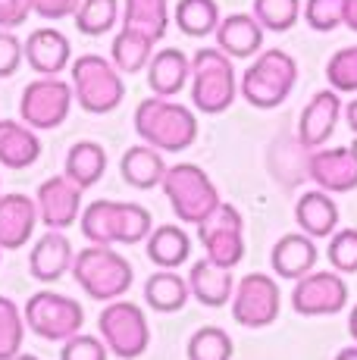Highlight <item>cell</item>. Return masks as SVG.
Segmentation results:
<instances>
[{
	"label": "cell",
	"instance_id": "cell-1",
	"mask_svg": "<svg viewBox=\"0 0 357 360\" xmlns=\"http://www.w3.org/2000/svg\"><path fill=\"white\" fill-rule=\"evenodd\" d=\"M82 235L88 245H138L154 232L150 210L132 200H94L79 217Z\"/></svg>",
	"mask_w": 357,
	"mask_h": 360
},
{
	"label": "cell",
	"instance_id": "cell-2",
	"mask_svg": "<svg viewBox=\"0 0 357 360\" xmlns=\"http://www.w3.org/2000/svg\"><path fill=\"white\" fill-rule=\"evenodd\" d=\"M135 131L144 144L167 154L188 150L197 141V120L188 107L169 98H144L135 107Z\"/></svg>",
	"mask_w": 357,
	"mask_h": 360
},
{
	"label": "cell",
	"instance_id": "cell-3",
	"mask_svg": "<svg viewBox=\"0 0 357 360\" xmlns=\"http://www.w3.org/2000/svg\"><path fill=\"white\" fill-rule=\"evenodd\" d=\"M70 273L88 297H94V301H107V304L119 301V297L132 288V279H135L132 263L110 245L82 248V251L75 254Z\"/></svg>",
	"mask_w": 357,
	"mask_h": 360
},
{
	"label": "cell",
	"instance_id": "cell-4",
	"mask_svg": "<svg viewBox=\"0 0 357 360\" xmlns=\"http://www.w3.org/2000/svg\"><path fill=\"white\" fill-rule=\"evenodd\" d=\"M238 94L232 57L219 47H201L191 57V103L207 116H219L232 107Z\"/></svg>",
	"mask_w": 357,
	"mask_h": 360
},
{
	"label": "cell",
	"instance_id": "cell-5",
	"mask_svg": "<svg viewBox=\"0 0 357 360\" xmlns=\"http://www.w3.org/2000/svg\"><path fill=\"white\" fill-rule=\"evenodd\" d=\"M298 85V63L288 51H260L254 57V63L245 69L242 75V94L251 107L257 110H273L279 107L288 94Z\"/></svg>",
	"mask_w": 357,
	"mask_h": 360
},
{
	"label": "cell",
	"instance_id": "cell-6",
	"mask_svg": "<svg viewBox=\"0 0 357 360\" xmlns=\"http://www.w3.org/2000/svg\"><path fill=\"white\" fill-rule=\"evenodd\" d=\"M72 94L85 113H113L126 98V82L113 60H104L100 53H82L72 60Z\"/></svg>",
	"mask_w": 357,
	"mask_h": 360
},
{
	"label": "cell",
	"instance_id": "cell-7",
	"mask_svg": "<svg viewBox=\"0 0 357 360\" xmlns=\"http://www.w3.org/2000/svg\"><path fill=\"white\" fill-rule=\"evenodd\" d=\"M163 191H167V200L176 217L182 219V223H195V226H201L204 219L223 204L216 185L210 182L207 172L195 163L169 166L167 176H163Z\"/></svg>",
	"mask_w": 357,
	"mask_h": 360
},
{
	"label": "cell",
	"instance_id": "cell-8",
	"mask_svg": "<svg viewBox=\"0 0 357 360\" xmlns=\"http://www.w3.org/2000/svg\"><path fill=\"white\" fill-rule=\"evenodd\" d=\"M98 329L104 335V345L110 354L122 360H135L148 351L150 345V323L144 310L132 301H110L98 316Z\"/></svg>",
	"mask_w": 357,
	"mask_h": 360
},
{
	"label": "cell",
	"instance_id": "cell-9",
	"mask_svg": "<svg viewBox=\"0 0 357 360\" xmlns=\"http://www.w3.org/2000/svg\"><path fill=\"white\" fill-rule=\"evenodd\" d=\"M25 326L44 342H66L75 332H82L85 310L70 295L57 292H38L25 301Z\"/></svg>",
	"mask_w": 357,
	"mask_h": 360
},
{
	"label": "cell",
	"instance_id": "cell-10",
	"mask_svg": "<svg viewBox=\"0 0 357 360\" xmlns=\"http://www.w3.org/2000/svg\"><path fill=\"white\" fill-rule=\"evenodd\" d=\"M72 85L63 82L60 75H41V79L29 82L22 88V101H19V116L25 126H32L35 131L57 129L66 122L72 110Z\"/></svg>",
	"mask_w": 357,
	"mask_h": 360
},
{
	"label": "cell",
	"instance_id": "cell-11",
	"mask_svg": "<svg viewBox=\"0 0 357 360\" xmlns=\"http://www.w3.org/2000/svg\"><path fill=\"white\" fill-rule=\"evenodd\" d=\"M197 241H201L207 260L235 269L245 257V219H242V213H238V207L219 204L216 210L197 226Z\"/></svg>",
	"mask_w": 357,
	"mask_h": 360
},
{
	"label": "cell",
	"instance_id": "cell-12",
	"mask_svg": "<svg viewBox=\"0 0 357 360\" xmlns=\"http://www.w3.org/2000/svg\"><path fill=\"white\" fill-rule=\"evenodd\" d=\"M292 307L298 316H332L348 307V282L339 269H313L294 279Z\"/></svg>",
	"mask_w": 357,
	"mask_h": 360
},
{
	"label": "cell",
	"instance_id": "cell-13",
	"mask_svg": "<svg viewBox=\"0 0 357 360\" xmlns=\"http://www.w3.org/2000/svg\"><path fill=\"white\" fill-rule=\"evenodd\" d=\"M279 310H283V295H279V285L273 276L248 273L235 285V295H232L235 323H242L248 329H264L279 320Z\"/></svg>",
	"mask_w": 357,
	"mask_h": 360
},
{
	"label": "cell",
	"instance_id": "cell-14",
	"mask_svg": "<svg viewBox=\"0 0 357 360\" xmlns=\"http://www.w3.org/2000/svg\"><path fill=\"white\" fill-rule=\"evenodd\" d=\"M307 176L329 195H345L357 188V144L317 148L307 157Z\"/></svg>",
	"mask_w": 357,
	"mask_h": 360
},
{
	"label": "cell",
	"instance_id": "cell-15",
	"mask_svg": "<svg viewBox=\"0 0 357 360\" xmlns=\"http://www.w3.org/2000/svg\"><path fill=\"white\" fill-rule=\"evenodd\" d=\"M82 195H85V188L75 185L66 172L41 182V188L35 195L41 223L47 229H70V226H75L82 217Z\"/></svg>",
	"mask_w": 357,
	"mask_h": 360
},
{
	"label": "cell",
	"instance_id": "cell-16",
	"mask_svg": "<svg viewBox=\"0 0 357 360\" xmlns=\"http://www.w3.org/2000/svg\"><path fill=\"white\" fill-rule=\"evenodd\" d=\"M345 116V103H342L339 91L335 88H326V91H317L311 98L304 110H301L298 120V144L304 150H317L332 138L339 120Z\"/></svg>",
	"mask_w": 357,
	"mask_h": 360
},
{
	"label": "cell",
	"instance_id": "cell-17",
	"mask_svg": "<svg viewBox=\"0 0 357 360\" xmlns=\"http://www.w3.org/2000/svg\"><path fill=\"white\" fill-rule=\"evenodd\" d=\"M38 223V204L29 195H0V248L4 251H19L22 245H29Z\"/></svg>",
	"mask_w": 357,
	"mask_h": 360
},
{
	"label": "cell",
	"instance_id": "cell-18",
	"mask_svg": "<svg viewBox=\"0 0 357 360\" xmlns=\"http://www.w3.org/2000/svg\"><path fill=\"white\" fill-rule=\"evenodd\" d=\"M25 63L38 75H60L72 66V44L57 29H35L25 41Z\"/></svg>",
	"mask_w": 357,
	"mask_h": 360
},
{
	"label": "cell",
	"instance_id": "cell-19",
	"mask_svg": "<svg viewBox=\"0 0 357 360\" xmlns=\"http://www.w3.org/2000/svg\"><path fill=\"white\" fill-rule=\"evenodd\" d=\"M72 241L63 235V229H47L32 248L29 269L38 282H57L66 269H72Z\"/></svg>",
	"mask_w": 357,
	"mask_h": 360
},
{
	"label": "cell",
	"instance_id": "cell-20",
	"mask_svg": "<svg viewBox=\"0 0 357 360\" xmlns=\"http://www.w3.org/2000/svg\"><path fill=\"white\" fill-rule=\"evenodd\" d=\"M264 25L257 22V16H248V13H232L219 22L216 29V47L223 53H229L232 60H248L254 53H260L264 47Z\"/></svg>",
	"mask_w": 357,
	"mask_h": 360
},
{
	"label": "cell",
	"instance_id": "cell-21",
	"mask_svg": "<svg viewBox=\"0 0 357 360\" xmlns=\"http://www.w3.org/2000/svg\"><path fill=\"white\" fill-rule=\"evenodd\" d=\"M191 82V57L178 47H163L148 63V85L157 98H173Z\"/></svg>",
	"mask_w": 357,
	"mask_h": 360
},
{
	"label": "cell",
	"instance_id": "cell-22",
	"mask_svg": "<svg viewBox=\"0 0 357 360\" xmlns=\"http://www.w3.org/2000/svg\"><path fill=\"white\" fill-rule=\"evenodd\" d=\"M317 257H320V251L311 235L288 232L273 245L270 263H273V269H276V276H283V279H301V276L313 273Z\"/></svg>",
	"mask_w": 357,
	"mask_h": 360
},
{
	"label": "cell",
	"instance_id": "cell-23",
	"mask_svg": "<svg viewBox=\"0 0 357 360\" xmlns=\"http://www.w3.org/2000/svg\"><path fill=\"white\" fill-rule=\"evenodd\" d=\"M188 288H191V297H197L204 307H223L235 295V279H232L229 266H219V263L204 257L191 266Z\"/></svg>",
	"mask_w": 357,
	"mask_h": 360
},
{
	"label": "cell",
	"instance_id": "cell-24",
	"mask_svg": "<svg viewBox=\"0 0 357 360\" xmlns=\"http://www.w3.org/2000/svg\"><path fill=\"white\" fill-rule=\"evenodd\" d=\"M294 223L311 238H329V235L339 229V204L323 188L304 191L298 198V204H294Z\"/></svg>",
	"mask_w": 357,
	"mask_h": 360
},
{
	"label": "cell",
	"instance_id": "cell-25",
	"mask_svg": "<svg viewBox=\"0 0 357 360\" xmlns=\"http://www.w3.org/2000/svg\"><path fill=\"white\" fill-rule=\"evenodd\" d=\"M167 169L169 166H167V160H163V150L150 148V144H135V148H129L119 160L122 182L132 185V188H138V191L163 185Z\"/></svg>",
	"mask_w": 357,
	"mask_h": 360
},
{
	"label": "cell",
	"instance_id": "cell-26",
	"mask_svg": "<svg viewBox=\"0 0 357 360\" xmlns=\"http://www.w3.org/2000/svg\"><path fill=\"white\" fill-rule=\"evenodd\" d=\"M41 157V141L35 129L16 120H0V166L6 169H29Z\"/></svg>",
	"mask_w": 357,
	"mask_h": 360
},
{
	"label": "cell",
	"instance_id": "cell-27",
	"mask_svg": "<svg viewBox=\"0 0 357 360\" xmlns=\"http://www.w3.org/2000/svg\"><path fill=\"white\" fill-rule=\"evenodd\" d=\"M188 297H191L188 279H182L173 269H157L144 282V301L157 314H176V310H182L188 304Z\"/></svg>",
	"mask_w": 357,
	"mask_h": 360
},
{
	"label": "cell",
	"instance_id": "cell-28",
	"mask_svg": "<svg viewBox=\"0 0 357 360\" xmlns=\"http://www.w3.org/2000/svg\"><path fill=\"white\" fill-rule=\"evenodd\" d=\"M122 25L160 41L169 29V0H122Z\"/></svg>",
	"mask_w": 357,
	"mask_h": 360
},
{
	"label": "cell",
	"instance_id": "cell-29",
	"mask_svg": "<svg viewBox=\"0 0 357 360\" xmlns=\"http://www.w3.org/2000/svg\"><path fill=\"white\" fill-rule=\"evenodd\" d=\"M154 44L157 41H150L148 34L122 25V32L116 34L113 44H110V60H113L122 75H135V72H141V69H148L150 57H154Z\"/></svg>",
	"mask_w": 357,
	"mask_h": 360
},
{
	"label": "cell",
	"instance_id": "cell-30",
	"mask_svg": "<svg viewBox=\"0 0 357 360\" xmlns=\"http://www.w3.org/2000/svg\"><path fill=\"white\" fill-rule=\"evenodd\" d=\"M66 176L82 188H94L107 172V150L98 141H79L66 154Z\"/></svg>",
	"mask_w": 357,
	"mask_h": 360
},
{
	"label": "cell",
	"instance_id": "cell-31",
	"mask_svg": "<svg viewBox=\"0 0 357 360\" xmlns=\"http://www.w3.org/2000/svg\"><path fill=\"white\" fill-rule=\"evenodd\" d=\"M191 254V241L178 226H157L148 235V257L160 269H178Z\"/></svg>",
	"mask_w": 357,
	"mask_h": 360
},
{
	"label": "cell",
	"instance_id": "cell-32",
	"mask_svg": "<svg viewBox=\"0 0 357 360\" xmlns=\"http://www.w3.org/2000/svg\"><path fill=\"white\" fill-rule=\"evenodd\" d=\"M173 22L188 38H207V34H216L223 16H219L216 0H178L173 10Z\"/></svg>",
	"mask_w": 357,
	"mask_h": 360
},
{
	"label": "cell",
	"instance_id": "cell-33",
	"mask_svg": "<svg viewBox=\"0 0 357 360\" xmlns=\"http://www.w3.org/2000/svg\"><path fill=\"white\" fill-rule=\"evenodd\" d=\"M116 19H119V0H82L72 22L88 38H100L113 29Z\"/></svg>",
	"mask_w": 357,
	"mask_h": 360
},
{
	"label": "cell",
	"instance_id": "cell-34",
	"mask_svg": "<svg viewBox=\"0 0 357 360\" xmlns=\"http://www.w3.org/2000/svg\"><path fill=\"white\" fill-rule=\"evenodd\" d=\"M25 338V314L16 307V301L0 295V360H13L22 351Z\"/></svg>",
	"mask_w": 357,
	"mask_h": 360
},
{
	"label": "cell",
	"instance_id": "cell-35",
	"mask_svg": "<svg viewBox=\"0 0 357 360\" xmlns=\"http://www.w3.org/2000/svg\"><path fill=\"white\" fill-rule=\"evenodd\" d=\"M188 360H232V338L219 326H204L188 338Z\"/></svg>",
	"mask_w": 357,
	"mask_h": 360
},
{
	"label": "cell",
	"instance_id": "cell-36",
	"mask_svg": "<svg viewBox=\"0 0 357 360\" xmlns=\"http://www.w3.org/2000/svg\"><path fill=\"white\" fill-rule=\"evenodd\" d=\"M254 16L266 32H288L301 19V0H254Z\"/></svg>",
	"mask_w": 357,
	"mask_h": 360
},
{
	"label": "cell",
	"instance_id": "cell-37",
	"mask_svg": "<svg viewBox=\"0 0 357 360\" xmlns=\"http://www.w3.org/2000/svg\"><path fill=\"white\" fill-rule=\"evenodd\" d=\"M326 82L339 94H357V44L342 47V51H335L329 57Z\"/></svg>",
	"mask_w": 357,
	"mask_h": 360
},
{
	"label": "cell",
	"instance_id": "cell-38",
	"mask_svg": "<svg viewBox=\"0 0 357 360\" xmlns=\"http://www.w3.org/2000/svg\"><path fill=\"white\" fill-rule=\"evenodd\" d=\"M326 257L339 273H357V229H335L329 235Z\"/></svg>",
	"mask_w": 357,
	"mask_h": 360
},
{
	"label": "cell",
	"instance_id": "cell-39",
	"mask_svg": "<svg viewBox=\"0 0 357 360\" xmlns=\"http://www.w3.org/2000/svg\"><path fill=\"white\" fill-rule=\"evenodd\" d=\"M304 22L313 32H332L345 25V0H307Z\"/></svg>",
	"mask_w": 357,
	"mask_h": 360
},
{
	"label": "cell",
	"instance_id": "cell-40",
	"mask_svg": "<svg viewBox=\"0 0 357 360\" xmlns=\"http://www.w3.org/2000/svg\"><path fill=\"white\" fill-rule=\"evenodd\" d=\"M107 354H110L107 345L94 335H85V332H75L60 348V360H107Z\"/></svg>",
	"mask_w": 357,
	"mask_h": 360
},
{
	"label": "cell",
	"instance_id": "cell-41",
	"mask_svg": "<svg viewBox=\"0 0 357 360\" xmlns=\"http://www.w3.org/2000/svg\"><path fill=\"white\" fill-rule=\"evenodd\" d=\"M22 60H25V41H19L10 29H0V79L16 75Z\"/></svg>",
	"mask_w": 357,
	"mask_h": 360
},
{
	"label": "cell",
	"instance_id": "cell-42",
	"mask_svg": "<svg viewBox=\"0 0 357 360\" xmlns=\"http://www.w3.org/2000/svg\"><path fill=\"white\" fill-rule=\"evenodd\" d=\"M32 13V0H0V29H19Z\"/></svg>",
	"mask_w": 357,
	"mask_h": 360
},
{
	"label": "cell",
	"instance_id": "cell-43",
	"mask_svg": "<svg viewBox=\"0 0 357 360\" xmlns=\"http://www.w3.org/2000/svg\"><path fill=\"white\" fill-rule=\"evenodd\" d=\"M82 0H32V13H38L41 19H66L75 16Z\"/></svg>",
	"mask_w": 357,
	"mask_h": 360
},
{
	"label": "cell",
	"instance_id": "cell-44",
	"mask_svg": "<svg viewBox=\"0 0 357 360\" xmlns=\"http://www.w3.org/2000/svg\"><path fill=\"white\" fill-rule=\"evenodd\" d=\"M345 25L357 32V0H345Z\"/></svg>",
	"mask_w": 357,
	"mask_h": 360
},
{
	"label": "cell",
	"instance_id": "cell-45",
	"mask_svg": "<svg viewBox=\"0 0 357 360\" xmlns=\"http://www.w3.org/2000/svg\"><path fill=\"white\" fill-rule=\"evenodd\" d=\"M345 122H348V129L357 135V98L345 103Z\"/></svg>",
	"mask_w": 357,
	"mask_h": 360
},
{
	"label": "cell",
	"instance_id": "cell-46",
	"mask_svg": "<svg viewBox=\"0 0 357 360\" xmlns=\"http://www.w3.org/2000/svg\"><path fill=\"white\" fill-rule=\"evenodd\" d=\"M335 360H357V342L348 345V348H342L339 354H335Z\"/></svg>",
	"mask_w": 357,
	"mask_h": 360
},
{
	"label": "cell",
	"instance_id": "cell-47",
	"mask_svg": "<svg viewBox=\"0 0 357 360\" xmlns=\"http://www.w3.org/2000/svg\"><path fill=\"white\" fill-rule=\"evenodd\" d=\"M348 332H351V338H354V342H357V304H354L351 316H348Z\"/></svg>",
	"mask_w": 357,
	"mask_h": 360
},
{
	"label": "cell",
	"instance_id": "cell-48",
	"mask_svg": "<svg viewBox=\"0 0 357 360\" xmlns=\"http://www.w3.org/2000/svg\"><path fill=\"white\" fill-rule=\"evenodd\" d=\"M13 360H41V357H35V354H22V351H19V354L13 357Z\"/></svg>",
	"mask_w": 357,
	"mask_h": 360
},
{
	"label": "cell",
	"instance_id": "cell-49",
	"mask_svg": "<svg viewBox=\"0 0 357 360\" xmlns=\"http://www.w3.org/2000/svg\"><path fill=\"white\" fill-rule=\"evenodd\" d=\"M0 251H4V248H0Z\"/></svg>",
	"mask_w": 357,
	"mask_h": 360
}]
</instances>
